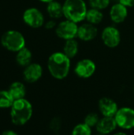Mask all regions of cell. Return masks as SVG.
Masks as SVG:
<instances>
[{
  "label": "cell",
  "instance_id": "cell-12",
  "mask_svg": "<svg viewBox=\"0 0 134 135\" xmlns=\"http://www.w3.org/2000/svg\"><path fill=\"white\" fill-rule=\"evenodd\" d=\"M118 126L114 117L101 116L95 130L96 133L104 135H111L118 131Z\"/></svg>",
  "mask_w": 134,
  "mask_h": 135
},
{
  "label": "cell",
  "instance_id": "cell-24",
  "mask_svg": "<svg viewBox=\"0 0 134 135\" xmlns=\"http://www.w3.org/2000/svg\"><path fill=\"white\" fill-rule=\"evenodd\" d=\"M111 0H88L89 6L91 8L103 10L107 9L110 5Z\"/></svg>",
  "mask_w": 134,
  "mask_h": 135
},
{
  "label": "cell",
  "instance_id": "cell-17",
  "mask_svg": "<svg viewBox=\"0 0 134 135\" xmlns=\"http://www.w3.org/2000/svg\"><path fill=\"white\" fill-rule=\"evenodd\" d=\"M47 12L51 19H59L63 16L62 4L58 1H53L47 4Z\"/></svg>",
  "mask_w": 134,
  "mask_h": 135
},
{
  "label": "cell",
  "instance_id": "cell-30",
  "mask_svg": "<svg viewBox=\"0 0 134 135\" xmlns=\"http://www.w3.org/2000/svg\"><path fill=\"white\" fill-rule=\"evenodd\" d=\"M92 135H104V134H99V133H96V134H93Z\"/></svg>",
  "mask_w": 134,
  "mask_h": 135
},
{
  "label": "cell",
  "instance_id": "cell-14",
  "mask_svg": "<svg viewBox=\"0 0 134 135\" xmlns=\"http://www.w3.org/2000/svg\"><path fill=\"white\" fill-rule=\"evenodd\" d=\"M128 16V9L120 2L114 4L110 9V18L115 24L122 23Z\"/></svg>",
  "mask_w": 134,
  "mask_h": 135
},
{
  "label": "cell",
  "instance_id": "cell-13",
  "mask_svg": "<svg viewBox=\"0 0 134 135\" xmlns=\"http://www.w3.org/2000/svg\"><path fill=\"white\" fill-rule=\"evenodd\" d=\"M98 33V29L96 27V25H92L88 22L84 23L78 26V31H77V37L85 42L92 41L93 40Z\"/></svg>",
  "mask_w": 134,
  "mask_h": 135
},
{
  "label": "cell",
  "instance_id": "cell-19",
  "mask_svg": "<svg viewBox=\"0 0 134 135\" xmlns=\"http://www.w3.org/2000/svg\"><path fill=\"white\" fill-rule=\"evenodd\" d=\"M85 19L87 22L92 25H99L103 19V14L100 9L90 8L87 11Z\"/></svg>",
  "mask_w": 134,
  "mask_h": 135
},
{
  "label": "cell",
  "instance_id": "cell-28",
  "mask_svg": "<svg viewBox=\"0 0 134 135\" xmlns=\"http://www.w3.org/2000/svg\"><path fill=\"white\" fill-rule=\"evenodd\" d=\"M2 135H18L15 131H10V130H8V131H5L4 132H2Z\"/></svg>",
  "mask_w": 134,
  "mask_h": 135
},
{
  "label": "cell",
  "instance_id": "cell-10",
  "mask_svg": "<svg viewBox=\"0 0 134 135\" xmlns=\"http://www.w3.org/2000/svg\"><path fill=\"white\" fill-rule=\"evenodd\" d=\"M101 40L103 44L107 47L115 48L118 47L121 42L120 32L115 26H107L102 31Z\"/></svg>",
  "mask_w": 134,
  "mask_h": 135
},
{
  "label": "cell",
  "instance_id": "cell-22",
  "mask_svg": "<svg viewBox=\"0 0 134 135\" xmlns=\"http://www.w3.org/2000/svg\"><path fill=\"white\" fill-rule=\"evenodd\" d=\"M14 102L8 90H0V108H11Z\"/></svg>",
  "mask_w": 134,
  "mask_h": 135
},
{
  "label": "cell",
  "instance_id": "cell-2",
  "mask_svg": "<svg viewBox=\"0 0 134 135\" xmlns=\"http://www.w3.org/2000/svg\"><path fill=\"white\" fill-rule=\"evenodd\" d=\"M32 104L25 98L14 100L10 108L11 121L16 126L25 125L32 119Z\"/></svg>",
  "mask_w": 134,
  "mask_h": 135
},
{
  "label": "cell",
  "instance_id": "cell-16",
  "mask_svg": "<svg viewBox=\"0 0 134 135\" xmlns=\"http://www.w3.org/2000/svg\"><path fill=\"white\" fill-rule=\"evenodd\" d=\"M32 54L31 51L26 47H24V48H22L21 50L17 52V55H16L17 63L22 67H26L30 63H32Z\"/></svg>",
  "mask_w": 134,
  "mask_h": 135
},
{
  "label": "cell",
  "instance_id": "cell-6",
  "mask_svg": "<svg viewBox=\"0 0 134 135\" xmlns=\"http://www.w3.org/2000/svg\"><path fill=\"white\" fill-rule=\"evenodd\" d=\"M77 24L66 19L59 22L55 28V33L58 37L64 40L75 39L77 37Z\"/></svg>",
  "mask_w": 134,
  "mask_h": 135
},
{
  "label": "cell",
  "instance_id": "cell-23",
  "mask_svg": "<svg viewBox=\"0 0 134 135\" xmlns=\"http://www.w3.org/2000/svg\"><path fill=\"white\" fill-rule=\"evenodd\" d=\"M49 129L54 134H58L62 129L63 121L60 116H54L49 122Z\"/></svg>",
  "mask_w": 134,
  "mask_h": 135
},
{
  "label": "cell",
  "instance_id": "cell-15",
  "mask_svg": "<svg viewBox=\"0 0 134 135\" xmlns=\"http://www.w3.org/2000/svg\"><path fill=\"white\" fill-rule=\"evenodd\" d=\"M9 93L12 96L14 100L23 99L26 96V88L25 85L20 81H15L10 85L8 89Z\"/></svg>",
  "mask_w": 134,
  "mask_h": 135
},
{
  "label": "cell",
  "instance_id": "cell-8",
  "mask_svg": "<svg viewBox=\"0 0 134 135\" xmlns=\"http://www.w3.org/2000/svg\"><path fill=\"white\" fill-rule=\"evenodd\" d=\"M119 108L118 102L110 97H102L97 101V110L103 117H115Z\"/></svg>",
  "mask_w": 134,
  "mask_h": 135
},
{
  "label": "cell",
  "instance_id": "cell-20",
  "mask_svg": "<svg viewBox=\"0 0 134 135\" xmlns=\"http://www.w3.org/2000/svg\"><path fill=\"white\" fill-rule=\"evenodd\" d=\"M92 130L93 129L87 126L83 122H79L71 127L69 135H92Z\"/></svg>",
  "mask_w": 134,
  "mask_h": 135
},
{
  "label": "cell",
  "instance_id": "cell-7",
  "mask_svg": "<svg viewBox=\"0 0 134 135\" xmlns=\"http://www.w3.org/2000/svg\"><path fill=\"white\" fill-rule=\"evenodd\" d=\"M96 71L95 62L90 59H83L79 60L73 69L75 75L81 79H88L92 78Z\"/></svg>",
  "mask_w": 134,
  "mask_h": 135
},
{
  "label": "cell",
  "instance_id": "cell-18",
  "mask_svg": "<svg viewBox=\"0 0 134 135\" xmlns=\"http://www.w3.org/2000/svg\"><path fill=\"white\" fill-rule=\"evenodd\" d=\"M62 52L70 59H73L79 51V44L75 39L65 40Z\"/></svg>",
  "mask_w": 134,
  "mask_h": 135
},
{
  "label": "cell",
  "instance_id": "cell-3",
  "mask_svg": "<svg viewBox=\"0 0 134 135\" xmlns=\"http://www.w3.org/2000/svg\"><path fill=\"white\" fill-rule=\"evenodd\" d=\"M62 7L66 20L77 24L85 19L88 8L85 0H65Z\"/></svg>",
  "mask_w": 134,
  "mask_h": 135
},
{
  "label": "cell",
  "instance_id": "cell-1",
  "mask_svg": "<svg viewBox=\"0 0 134 135\" xmlns=\"http://www.w3.org/2000/svg\"><path fill=\"white\" fill-rule=\"evenodd\" d=\"M47 66L49 74L53 78L58 81H62L70 74L71 59L62 51H56L49 56Z\"/></svg>",
  "mask_w": 134,
  "mask_h": 135
},
{
  "label": "cell",
  "instance_id": "cell-25",
  "mask_svg": "<svg viewBox=\"0 0 134 135\" xmlns=\"http://www.w3.org/2000/svg\"><path fill=\"white\" fill-rule=\"evenodd\" d=\"M56 26H57V24L54 19H51L44 23V28L46 29H53L56 28Z\"/></svg>",
  "mask_w": 134,
  "mask_h": 135
},
{
  "label": "cell",
  "instance_id": "cell-21",
  "mask_svg": "<svg viewBox=\"0 0 134 135\" xmlns=\"http://www.w3.org/2000/svg\"><path fill=\"white\" fill-rule=\"evenodd\" d=\"M100 118L101 115L98 112H88L84 115L82 122L92 129H95Z\"/></svg>",
  "mask_w": 134,
  "mask_h": 135
},
{
  "label": "cell",
  "instance_id": "cell-4",
  "mask_svg": "<svg viewBox=\"0 0 134 135\" xmlns=\"http://www.w3.org/2000/svg\"><path fill=\"white\" fill-rule=\"evenodd\" d=\"M1 44L6 50L17 53L25 47V38L19 31L8 30L2 34Z\"/></svg>",
  "mask_w": 134,
  "mask_h": 135
},
{
  "label": "cell",
  "instance_id": "cell-11",
  "mask_svg": "<svg viewBox=\"0 0 134 135\" xmlns=\"http://www.w3.org/2000/svg\"><path fill=\"white\" fill-rule=\"evenodd\" d=\"M43 70L40 64L36 62H32L23 71L24 80L28 83H35L38 81L43 76Z\"/></svg>",
  "mask_w": 134,
  "mask_h": 135
},
{
  "label": "cell",
  "instance_id": "cell-26",
  "mask_svg": "<svg viewBox=\"0 0 134 135\" xmlns=\"http://www.w3.org/2000/svg\"><path fill=\"white\" fill-rule=\"evenodd\" d=\"M118 2L126 6L127 8L134 6V0H118Z\"/></svg>",
  "mask_w": 134,
  "mask_h": 135
},
{
  "label": "cell",
  "instance_id": "cell-5",
  "mask_svg": "<svg viewBox=\"0 0 134 135\" xmlns=\"http://www.w3.org/2000/svg\"><path fill=\"white\" fill-rule=\"evenodd\" d=\"M118 128L124 131H131L134 130V108L124 105L119 107L115 115Z\"/></svg>",
  "mask_w": 134,
  "mask_h": 135
},
{
  "label": "cell",
  "instance_id": "cell-9",
  "mask_svg": "<svg viewBox=\"0 0 134 135\" xmlns=\"http://www.w3.org/2000/svg\"><path fill=\"white\" fill-rule=\"evenodd\" d=\"M23 21L29 27L38 28L44 25V16L43 13L37 8L30 7L23 13Z\"/></svg>",
  "mask_w": 134,
  "mask_h": 135
},
{
  "label": "cell",
  "instance_id": "cell-29",
  "mask_svg": "<svg viewBox=\"0 0 134 135\" xmlns=\"http://www.w3.org/2000/svg\"><path fill=\"white\" fill-rule=\"evenodd\" d=\"M39 1L41 2L48 4V3H50V2H53V1H55V0H39Z\"/></svg>",
  "mask_w": 134,
  "mask_h": 135
},
{
  "label": "cell",
  "instance_id": "cell-31",
  "mask_svg": "<svg viewBox=\"0 0 134 135\" xmlns=\"http://www.w3.org/2000/svg\"><path fill=\"white\" fill-rule=\"evenodd\" d=\"M133 94H134V85H133Z\"/></svg>",
  "mask_w": 134,
  "mask_h": 135
},
{
  "label": "cell",
  "instance_id": "cell-27",
  "mask_svg": "<svg viewBox=\"0 0 134 135\" xmlns=\"http://www.w3.org/2000/svg\"><path fill=\"white\" fill-rule=\"evenodd\" d=\"M111 135H130V134L127 131H115L114 134H112Z\"/></svg>",
  "mask_w": 134,
  "mask_h": 135
}]
</instances>
